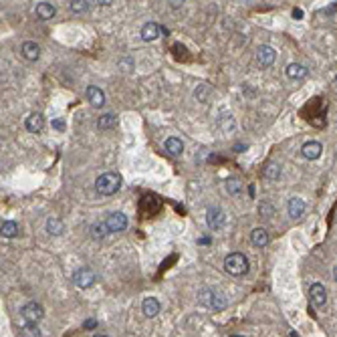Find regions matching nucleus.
<instances>
[{
  "instance_id": "1",
  "label": "nucleus",
  "mask_w": 337,
  "mask_h": 337,
  "mask_svg": "<svg viewBox=\"0 0 337 337\" xmlns=\"http://www.w3.org/2000/svg\"><path fill=\"white\" fill-rule=\"evenodd\" d=\"M248 269H250V263L242 252H230L224 259V271L232 277H244Z\"/></svg>"
},
{
  "instance_id": "2",
  "label": "nucleus",
  "mask_w": 337,
  "mask_h": 337,
  "mask_svg": "<svg viewBox=\"0 0 337 337\" xmlns=\"http://www.w3.org/2000/svg\"><path fill=\"white\" fill-rule=\"evenodd\" d=\"M121 188V176L115 172H105L95 180V190L101 196H111Z\"/></svg>"
},
{
  "instance_id": "3",
  "label": "nucleus",
  "mask_w": 337,
  "mask_h": 337,
  "mask_svg": "<svg viewBox=\"0 0 337 337\" xmlns=\"http://www.w3.org/2000/svg\"><path fill=\"white\" fill-rule=\"evenodd\" d=\"M200 303L206 305L208 309L222 311L228 301H226V297H224L220 291H216V289H212V287H206V289L200 291Z\"/></svg>"
},
{
  "instance_id": "4",
  "label": "nucleus",
  "mask_w": 337,
  "mask_h": 337,
  "mask_svg": "<svg viewBox=\"0 0 337 337\" xmlns=\"http://www.w3.org/2000/svg\"><path fill=\"white\" fill-rule=\"evenodd\" d=\"M21 315H23V319H25L27 323H35V325H37V323L45 317V309H43L41 303L31 301V303H27V305L21 309Z\"/></svg>"
},
{
  "instance_id": "5",
  "label": "nucleus",
  "mask_w": 337,
  "mask_h": 337,
  "mask_svg": "<svg viewBox=\"0 0 337 337\" xmlns=\"http://www.w3.org/2000/svg\"><path fill=\"white\" fill-rule=\"evenodd\" d=\"M206 224L212 228V230H220L224 224H226V214L222 208L218 206H210L208 212H206Z\"/></svg>"
},
{
  "instance_id": "6",
  "label": "nucleus",
  "mask_w": 337,
  "mask_h": 337,
  "mask_svg": "<svg viewBox=\"0 0 337 337\" xmlns=\"http://www.w3.org/2000/svg\"><path fill=\"white\" fill-rule=\"evenodd\" d=\"M73 281H75L77 287H81V289H89L91 285H95L97 275H95L89 267H83V269H79V271L73 275Z\"/></svg>"
},
{
  "instance_id": "7",
  "label": "nucleus",
  "mask_w": 337,
  "mask_h": 337,
  "mask_svg": "<svg viewBox=\"0 0 337 337\" xmlns=\"http://www.w3.org/2000/svg\"><path fill=\"white\" fill-rule=\"evenodd\" d=\"M105 224H107L109 232H121L127 228V216L123 212H111L105 218Z\"/></svg>"
},
{
  "instance_id": "8",
  "label": "nucleus",
  "mask_w": 337,
  "mask_h": 337,
  "mask_svg": "<svg viewBox=\"0 0 337 337\" xmlns=\"http://www.w3.org/2000/svg\"><path fill=\"white\" fill-rule=\"evenodd\" d=\"M309 301L315 307H323L327 303V289L321 283H313L309 287Z\"/></svg>"
},
{
  "instance_id": "9",
  "label": "nucleus",
  "mask_w": 337,
  "mask_h": 337,
  "mask_svg": "<svg viewBox=\"0 0 337 337\" xmlns=\"http://www.w3.org/2000/svg\"><path fill=\"white\" fill-rule=\"evenodd\" d=\"M275 59H277V51H275L273 47H269V45L259 47V51H257V61H259L261 67H271V65L275 63Z\"/></svg>"
},
{
  "instance_id": "10",
  "label": "nucleus",
  "mask_w": 337,
  "mask_h": 337,
  "mask_svg": "<svg viewBox=\"0 0 337 337\" xmlns=\"http://www.w3.org/2000/svg\"><path fill=\"white\" fill-rule=\"evenodd\" d=\"M301 151H303V155H305L307 159H319L321 153H323V145H321L319 141L311 139V141H305V143H303Z\"/></svg>"
},
{
  "instance_id": "11",
  "label": "nucleus",
  "mask_w": 337,
  "mask_h": 337,
  "mask_svg": "<svg viewBox=\"0 0 337 337\" xmlns=\"http://www.w3.org/2000/svg\"><path fill=\"white\" fill-rule=\"evenodd\" d=\"M25 125H27V129H29L31 133H41L43 127H45V117H43V113H39V111L31 113V115L27 117Z\"/></svg>"
},
{
  "instance_id": "12",
  "label": "nucleus",
  "mask_w": 337,
  "mask_h": 337,
  "mask_svg": "<svg viewBox=\"0 0 337 337\" xmlns=\"http://www.w3.org/2000/svg\"><path fill=\"white\" fill-rule=\"evenodd\" d=\"M163 149H165L167 155L178 157V155L184 153V143H182V139H178V137H167L165 143H163Z\"/></svg>"
},
{
  "instance_id": "13",
  "label": "nucleus",
  "mask_w": 337,
  "mask_h": 337,
  "mask_svg": "<svg viewBox=\"0 0 337 337\" xmlns=\"http://www.w3.org/2000/svg\"><path fill=\"white\" fill-rule=\"evenodd\" d=\"M163 33V29L157 25V23H145L143 27H141V39L143 41H155V39H159V35Z\"/></svg>"
},
{
  "instance_id": "14",
  "label": "nucleus",
  "mask_w": 337,
  "mask_h": 337,
  "mask_svg": "<svg viewBox=\"0 0 337 337\" xmlns=\"http://www.w3.org/2000/svg\"><path fill=\"white\" fill-rule=\"evenodd\" d=\"M287 210H289V216L293 220H299L305 214V202H303V198H297V196L291 198L289 204H287Z\"/></svg>"
},
{
  "instance_id": "15",
  "label": "nucleus",
  "mask_w": 337,
  "mask_h": 337,
  "mask_svg": "<svg viewBox=\"0 0 337 337\" xmlns=\"http://www.w3.org/2000/svg\"><path fill=\"white\" fill-rule=\"evenodd\" d=\"M21 53H23V57L27 61H37L41 57V47L37 43H33V41H27V43H23Z\"/></svg>"
},
{
  "instance_id": "16",
  "label": "nucleus",
  "mask_w": 337,
  "mask_h": 337,
  "mask_svg": "<svg viewBox=\"0 0 337 337\" xmlns=\"http://www.w3.org/2000/svg\"><path fill=\"white\" fill-rule=\"evenodd\" d=\"M85 93H87V99H89V103H91L93 107H101V105L105 103V93H103L99 87H95V85H89Z\"/></svg>"
},
{
  "instance_id": "17",
  "label": "nucleus",
  "mask_w": 337,
  "mask_h": 337,
  "mask_svg": "<svg viewBox=\"0 0 337 337\" xmlns=\"http://www.w3.org/2000/svg\"><path fill=\"white\" fill-rule=\"evenodd\" d=\"M141 311H143L145 317H155V315L161 311V305H159V301H157L155 297H147V299H143V303H141Z\"/></svg>"
},
{
  "instance_id": "18",
  "label": "nucleus",
  "mask_w": 337,
  "mask_h": 337,
  "mask_svg": "<svg viewBox=\"0 0 337 337\" xmlns=\"http://www.w3.org/2000/svg\"><path fill=\"white\" fill-rule=\"evenodd\" d=\"M287 77L289 79H293V81H299V79H305L307 77V73H309V69L305 67V65H301V63H291L289 67H287Z\"/></svg>"
},
{
  "instance_id": "19",
  "label": "nucleus",
  "mask_w": 337,
  "mask_h": 337,
  "mask_svg": "<svg viewBox=\"0 0 337 337\" xmlns=\"http://www.w3.org/2000/svg\"><path fill=\"white\" fill-rule=\"evenodd\" d=\"M35 13H37V17H39L41 21H51V19L57 15V9H55L51 3H39L37 9H35Z\"/></svg>"
},
{
  "instance_id": "20",
  "label": "nucleus",
  "mask_w": 337,
  "mask_h": 337,
  "mask_svg": "<svg viewBox=\"0 0 337 337\" xmlns=\"http://www.w3.org/2000/svg\"><path fill=\"white\" fill-rule=\"evenodd\" d=\"M250 240H252V244H255V246L263 248V246H267V244H269V232H267L265 228H255V230H252V234H250Z\"/></svg>"
},
{
  "instance_id": "21",
  "label": "nucleus",
  "mask_w": 337,
  "mask_h": 337,
  "mask_svg": "<svg viewBox=\"0 0 337 337\" xmlns=\"http://www.w3.org/2000/svg\"><path fill=\"white\" fill-rule=\"evenodd\" d=\"M115 123H117L115 113H105V115H101V117H99L97 127H99L101 131H107V129H113V127H115Z\"/></svg>"
},
{
  "instance_id": "22",
  "label": "nucleus",
  "mask_w": 337,
  "mask_h": 337,
  "mask_svg": "<svg viewBox=\"0 0 337 337\" xmlns=\"http://www.w3.org/2000/svg\"><path fill=\"white\" fill-rule=\"evenodd\" d=\"M19 224L17 222H13V220H5L3 222V236L5 238H15V236H19Z\"/></svg>"
},
{
  "instance_id": "23",
  "label": "nucleus",
  "mask_w": 337,
  "mask_h": 337,
  "mask_svg": "<svg viewBox=\"0 0 337 337\" xmlns=\"http://www.w3.org/2000/svg\"><path fill=\"white\" fill-rule=\"evenodd\" d=\"M47 230H49V234L59 236V234H63L65 224H63L59 218H49V220H47Z\"/></svg>"
},
{
  "instance_id": "24",
  "label": "nucleus",
  "mask_w": 337,
  "mask_h": 337,
  "mask_svg": "<svg viewBox=\"0 0 337 337\" xmlns=\"http://www.w3.org/2000/svg\"><path fill=\"white\" fill-rule=\"evenodd\" d=\"M21 337H41V329L35 325V323H25L19 331Z\"/></svg>"
},
{
  "instance_id": "25",
  "label": "nucleus",
  "mask_w": 337,
  "mask_h": 337,
  "mask_svg": "<svg viewBox=\"0 0 337 337\" xmlns=\"http://www.w3.org/2000/svg\"><path fill=\"white\" fill-rule=\"evenodd\" d=\"M263 176H265L267 180H279V176H281V165H279V163H269V165L265 167Z\"/></svg>"
},
{
  "instance_id": "26",
  "label": "nucleus",
  "mask_w": 337,
  "mask_h": 337,
  "mask_svg": "<svg viewBox=\"0 0 337 337\" xmlns=\"http://www.w3.org/2000/svg\"><path fill=\"white\" fill-rule=\"evenodd\" d=\"M218 127L224 131V133H230L232 129H234V119H232V115H220L218 117Z\"/></svg>"
},
{
  "instance_id": "27",
  "label": "nucleus",
  "mask_w": 337,
  "mask_h": 337,
  "mask_svg": "<svg viewBox=\"0 0 337 337\" xmlns=\"http://www.w3.org/2000/svg\"><path fill=\"white\" fill-rule=\"evenodd\" d=\"M93 232V238H103V236H107L109 234V228H107V224H105V220L101 222V224H93V228H91Z\"/></svg>"
},
{
  "instance_id": "28",
  "label": "nucleus",
  "mask_w": 337,
  "mask_h": 337,
  "mask_svg": "<svg viewBox=\"0 0 337 337\" xmlns=\"http://www.w3.org/2000/svg\"><path fill=\"white\" fill-rule=\"evenodd\" d=\"M224 186H226V192H228V194H238V192H240V188H242L240 180H236V178H228Z\"/></svg>"
},
{
  "instance_id": "29",
  "label": "nucleus",
  "mask_w": 337,
  "mask_h": 337,
  "mask_svg": "<svg viewBox=\"0 0 337 337\" xmlns=\"http://www.w3.org/2000/svg\"><path fill=\"white\" fill-rule=\"evenodd\" d=\"M69 9L73 13H85L89 9V3H85V0H73V3H69Z\"/></svg>"
},
{
  "instance_id": "30",
  "label": "nucleus",
  "mask_w": 337,
  "mask_h": 337,
  "mask_svg": "<svg viewBox=\"0 0 337 337\" xmlns=\"http://www.w3.org/2000/svg\"><path fill=\"white\" fill-rule=\"evenodd\" d=\"M259 212H261V216H267V218H271V216L275 214V208H273L269 202H261V206H259Z\"/></svg>"
},
{
  "instance_id": "31",
  "label": "nucleus",
  "mask_w": 337,
  "mask_h": 337,
  "mask_svg": "<svg viewBox=\"0 0 337 337\" xmlns=\"http://www.w3.org/2000/svg\"><path fill=\"white\" fill-rule=\"evenodd\" d=\"M53 127H55V129H59V131H63V129H65V119H61V117L53 119Z\"/></svg>"
},
{
  "instance_id": "32",
  "label": "nucleus",
  "mask_w": 337,
  "mask_h": 337,
  "mask_svg": "<svg viewBox=\"0 0 337 337\" xmlns=\"http://www.w3.org/2000/svg\"><path fill=\"white\" fill-rule=\"evenodd\" d=\"M95 325H97V321H95V319H87L83 327H85V329H95Z\"/></svg>"
},
{
  "instance_id": "33",
  "label": "nucleus",
  "mask_w": 337,
  "mask_h": 337,
  "mask_svg": "<svg viewBox=\"0 0 337 337\" xmlns=\"http://www.w3.org/2000/svg\"><path fill=\"white\" fill-rule=\"evenodd\" d=\"M293 17L295 19H303V11L301 9H293Z\"/></svg>"
},
{
  "instance_id": "34",
  "label": "nucleus",
  "mask_w": 337,
  "mask_h": 337,
  "mask_svg": "<svg viewBox=\"0 0 337 337\" xmlns=\"http://www.w3.org/2000/svg\"><path fill=\"white\" fill-rule=\"evenodd\" d=\"M333 279H335V281H337V267H335V269H333Z\"/></svg>"
},
{
  "instance_id": "35",
  "label": "nucleus",
  "mask_w": 337,
  "mask_h": 337,
  "mask_svg": "<svg viewBox=\"0 0 337 337\" xmlns=\"http://www.w3.org/2000/svg\"><path fill=\"white\" fill-rule=\"evenodd\" d=\"M291 337H299V335H297V333H295V331H293V333H291Z\"/></svg>"
},
{
  "instance_id": "36",
  "label": "nucleus",
  "mask_w": 337,
  "mask_h": 337,
  "mask_svg": "<svg viewBox=\"0 0 337 337\" xmlns=\"http://www.w3.org/2000/svg\"><path fill=\"white\" fill-rule=\"evenodd\" d=\"M95 337H107V335H95Z\"/></svg>"
},
{
  "instance_id": "37",
  "label": "nucleus",
  "mask_w": 337,
  "mask_h": 337,
  "mask_svg": "<svg viewBox=\"0 0 337 337\" xmlns=\"http://www.w3.org/2000/svg\"><path fill=\"white\" fill-rule=\"evenodd\" d=\"M230 337H242V335H230Z\"/></svg>"
},
{
  "instance_id": "38",
  "label": "nucleus",
  "mask_w": 337,
  "mask_h": 337,
  "mask_svg": "<svg viewBox=\"0 0 337 337\" xmlns=\"http://www.w3.org/2000/svg\"><path fill=\"white\" fill-rule=\"evenodd\" d=\"M335 83H337V77H335Z\"/></svg>"
}]
</instances>
